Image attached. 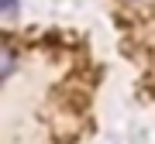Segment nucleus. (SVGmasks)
Returning <instances> with one entry per match:
<instances>
[{"mask_svg": "<svg viewBox=\"0 0 155 144\" xmlns=\"http://www.w3.org/2000/svg\"><path fill=\"white\" fill-rule=\"evenodd\" d=\"M14 11H17V0H4V14L14 17Z\"/></svg>", "mask_w": 155, "mask_h": 144, "instance_id": "nucleus-1", "label": "nucleus"}, {"mask_svg": "<svg viewBox=\"0 0 155 144\" xmlns=\"http://www.w3.org/2000/svg\"><path fill=\"white\" fill-rule=\"evenodd\" d=\"M131 4H138V0H131Z\"/></svg>", "mask_w": 155, "mask_h": 144, "instance_id": "nucleus-2", "label": "nucleus"}]
</instances>
